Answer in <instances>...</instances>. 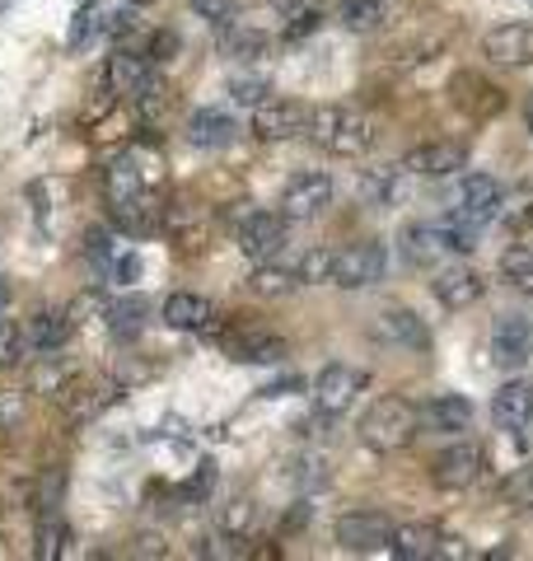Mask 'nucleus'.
I'll use <instances>...</instances> for the list:
<instances>
[{
	"label": "nucleus",
	"instance_id": "obj_1",
	"mask_svg": "<svg viewBox=\"0 0 533 561\" xmlns=\"http://www.w3.org/2000/svg\"><path fill=\"white\" fill-rule=\"evenodd\" d=\"M417 435H421V408L398 398V393L375 398L370 412L361 416V445L375 449V454H398V449L412 445Z\"/></svg>",
	"mask_w": 533,
	"mask_h": 561
},
{
	"label": "nucleus",
	"instance_id": "obj_2",
	"mask_svg": "<svg viewBox=\"0 0 533 561\" xmlns=\"http://www.w3.org/2000/svg\"><path fill=\"white\" fill-rule=\"evenodd\" d=\"M309 136L318 150L337 154V160H361V154L375 146V127L361 117L342 108V103H328V108H314L309 113Z\"/></svg>",
	"mask_w": 533,
	"mask_h": 561
},
{
	"label": "nucleus",
	"instance_id": "obj_3",
	"mask_svg": "<svg viewBox=\"0 0 533 561\" xmlns=\"http://www.w3.org/2000/svg\"><path fill=\"white\" fill-rule=\"evenodd\" d=\"M122 389L113 379H89V375H66L57 389H52V402H57V412L70 421V426H84V421H94L109 402L117 398Z\"/></svg>",
	"mask_w": 533,
	"mask_h": 561
},
{
	"label": "nucleus",
	"instance_id": "obj_4",
	"mask_svg": "<svg viewBox=\"0 0 533 561\" xmlns=\"http://www.w3.org/2000/svg\"><path fill=\"white\" fill-rule=\"evenodd\" d=\"M388 272V253L384 243H347V249H332V286L342 290H365L375 286V280H384Z\"/></svg>",
	"mask_w": 533,
	"mask_h": 561
},
{
	"label": "nucleus",
	"instance_id": "obj_5",
	"mask_svg": "<svg viewBox=\"0 0 533 561\" xmlns=\"http://www.w3.org/2000/svg\"><path fill=\"white\" fill-rule=\"evenodd\" d=\"M337 548L355 552V557H370V552H384L394 542V519L379 515V511H351L337 519Z\"/></svg>",
	"mask_w": 533,
	"mask_h": 561
},
{
	"label": "nucleus",
	"instance_id": "obj_6",
	"mask_svg": "<svg viewBox=\"0 0 533 561\" xmlns=\"http://www.w3.org/2000/svg\"><path fill=\"white\" fill-rule=\"evenodd\" d=\"M370 375L355 370V365H324V370L314 375V408L324 416H342L355 398L365 393Z\"/></svg>",
	"mask_w": 533,
	"mask_h": 561
},
{
	"label": "nucleus",
	"instance_id": "obj_7",
	"mask_svg": "<svg viewBox=\"0 0 533 561\" xmlns=\"http://www.w3.org/2000/svg\"><path fill=\"white\" fill-rule=\"evenodd\" d=\"M328 206H332V179L318 169L295 173L286 192H281V216L286 220H314V216H324Z\"/></svg>",
	"mask_w": 533,
	"mask_h": 561
},
{
	"label": "nucleus",
	"instance_id": "obj_8",
	"mask_svg": "<svg viewBox=\"0 0 533 561\" xmlns=\"http://www.w3.org/2000/svg\"><path fill=\"white\" fill-rule=\"evenodd\" d=\"M309 113L299 99H262L253 108V136L258 140H291L309 131Z\"/></svg>",
	"mask_w": 533,
	"mask_h": 561
},
{
	"label": "nucleus",
	"instance_id": "obj_9",
	"mask_svg": "<svg viewBox=\"0 0 533 561\" xmlns=\"http://www.w3.org/2000/svg\"><path fill=\"white\" fill-rule=\"evenodd\" d=\"M483 449L468 445V440H458L450 449H440L435 459H431V482L444 486V491H468L477 478H483Z\"/></svg>",
	"mask_w": 533,
	"mask_h": 561
},
{
	"label": "nucleus",
	"instance_id": "obj_10",
	"mask_svg": "<svg viewBox=\"0 0 533 561\" xmlns=\"http://www.w3.org/2000/svg\"><path fill=\"white\" fill-rule=\"evenodd\" d=\"M239 249L253 262L276 257L286 249V216H281V210H248L239 220Z\"/></svg>",
	"mask_w": 533,
	"mask_h": 561
},
{
	"label": "nucleus",
	"instance_id": "obj_11",
	"mask_svg": "<svg viewBox=\"0 0 533 561\" xmlns=\"http://www.w3.org/2000/svg\"><path fill=\"white\" fill-rule=\"evenodd\" d=\"M533 356V328L524 313H501L491 328V360L496 370H520V365Z\"/></svg>",
	"mask_w": 533,
	"mask_h": 561
},
{
	"label": "nucleus",
	"instance_id": "obj_12",
	"mask_svg": "<svg viewBox=\"0 0 533 561\" xmlns=\"http://www.w3.org/2000/svg\"><path fill=\"white\" fill-rule=\"evenodd\" d=\"M370 332H375V342L398 346V351H426V346H431V332H426V323L417 319L412 309H402V305L379 309L375 323H370Z\"/></svg>",
	"mask_w": 533,
	"mask_h": 561
},
{
	"label": "nucleus",
	"instance_id": "obj_13",
	"mask_svg": "<svg viewBox=\"0 0 533 561\" xmlns=\"http://www.w3.org/2000/svg\"><path fill=\"white\" fill-rule=\"evenodd\" d=\"M402 169L417 173V179H454L458 169H468V150L454 146V140H431V146L407 150Z\"/></svg>",
	"mask_w": 533,
	"mask_h": 561
},
{
	"label": "nucleus",
	"instance_id": "obj_14",
	"mask_svg": "<svg viewBox=\"0 0 533 561\" xmlns=\"http://www.w3.org/2000/svg\"><path fill=\"white\" fill-rule=\"evenodd\" d=\"M225 351L239 365H276V360H286V337H276L266 328H239L225 337Z\"/></svg>",
	"mask_w": 533,
	"mask_h": 561
},
{
	"label": "nucleus",
	"instance_id": "obj_15",
	"mask_svg": "<svg viewBox=\"0 0 533 561\" xmlns=\"http://www.w3.org/2000/svg\"><path fill=\"white\" fill-rule=\"evenodd\" d=\"M473 426V402L464 393H435L421 408V431L435 435H464Z\"/></svg>",
	"mask_w": 533,
	"mask_h": 561
},
{
	"label": "nucleus",
	"instance_id": "obj_16",
	"mask_svg": "<svg viewBox=\"0 0 533 561\" xmlns=\"http://www.w3.org/2000/svg\"><path fill=\"white\" fill-rule=\"evenodd\" d=\"M483 51L496 66H533V24H501L483 38Z\"/></svg>",
	"mask_w": 533,
	"mask_h": 561
},
{
	"label": "nucleus",
	"instance_id": "obj_17",
	"mask_svg": "<svg viewBox=\"0 0 533 561\" xmlns=\"http://www.w3.org/2000/svg\"><path fill=\"white\" fill-rule=\"evenodd\" d=\"M109 206H113V225L122 234H132V239H146V234L165 230V206H155L150 192L127 197V202H109Z\"/></svg>",
	"mask_w": 533,
	"mask_h": 561
},
{
	"label": "nucleus",
	"instance_id": "obj_18",
	"mask_svg": "<svg viewBox=\"0 0 533 561\" xmlns=\"http://www.w3.org/2000/svg\"><path fill=\"white\" fill-rule=\"evenodd\" d=\"M431 295L440 300V309H468L483 300V276L473 267H440L431 280Z\"/></svg>",
	"mask_w": 533,
	"mask_h": 561
},
{
	"label": "nucleus",
	"instance_id": "obj_19",
	"mask_svg": "<svg viewBox=\"0 0 533 561\" xmlns=\"http://www.w3.org/2000/svg\"><path fill=\"white\" fill-rule=\"evenodd\" d=\"M150 80H155V61H150V51H132V47H117V51H113V61H109V84H113L117 94L136 99Z\"/></svg>",
	"mask_w": 533,
	"mask_h": 561
},
{
	"label": "nucleus",
	"instance_id": "obj_20",
	"mask_svg": "<svg viewBox=\"0 0 533 561\" xmlns=\"http://www.w3.org/2000/svg\"><path fill=\"white\" fill-rule=\"evenodd\" d=\"M165 323L178 328V332H206L216 323V305L206 295H192V290H178L165 300Z\"/></svg>",
	"mask_w": 533,
	"mask_h": 561
},
{
	"label": "nucleus",
	"instance_id": "obj_21",
	"mask_svg": "<svg viewBox=\"0 0 533 561\" xmlns=\"http://www.w3.org/2000/svg\"><path fill=\"white\" fill-rule=\"evenodd\" d=\"M491 421L501 431H524L529 421H533V389L524 379H510L501 393L491 398Z\"/></svg>",
	"mask_w": 533,
	"mask_h": 561
},
{
	"label": "nucleus",
	"instance_id": "obj_22",
	"mask_svg": "<svg viewBox=\"0 0 533 561\" xmlns=\"http://www.w3.org/2000/svg\"><path fill=\"white\" fill-rule=\"evenodd\" d=\"M398 249H402V257L412 262V267H435V262L450 253V243H444L440 225H402Z\"/></svg>",
	"mask_w": 533,
	"mask_h": 561
},
{
	"label": "nucleus",
	"instance_id": "obj_23",
	"mask_svg": "<svg viewBox=\"0 0 533 561\" xmlns=\"http://www.w3.org/2000/svg\"><path fill=\"white\" fill-rule=\"evenodd\" d=\"M235 136H239V122L229 113H220V108H197L188 117V140L192 146H202V150H220Z\"/></svg>",
	"mask_w": 533,
	"mask_h": 561
},
{
	"label": "nucleus",
	"instance_id": "obj_24",
	"mask_svg": "<svg viewBox=\"0 0 533 561\" xmlns=\"http://www.w3.org/2000/svg\"><path fill=\"white\" fill-rule=\"evenodd\" d=\"M165 234L178 239V249H202L206 243V216H202V206L197 202H173L165 206Z\"/></svg>",
	"mask_w": 533,
	"mask_h": 561
},
{
	"label": "nucleus",
	"instance_id": "obj_25",
	"mask_svg": "<svg viewBox=\"0 0 533 561\" xmlns=\"http://www.w3.org/2000/svg\"><path fill=\"white\" fill-rule=\"evenodd\" d=\"M388 552H394L398 561H431L440 552V529L435 524H394Z\"/></svg>",
	"mask_w": 533,
	"mask_h": 561
},
{
	"label": "nucleus",
	"instance_id": "obj_26",
	"mask_svg": "<svg viewBox=\"0 0 533 561\" xmlns=\"http://www.w3.org/2000/svg\"><path fill=\"white\" fill-rule=\"evenodd\" d=\"M70 332H76V323H70L66 309H43V313H33V323H29V346L38 351V356H52V351H61L70 342Z\"/></svg>",
	"mask_w": 533,
	"mask_h": 561
},
{
	"label": "nucleus",
	"instance_id": "obj_27",
	"mask_svg": "<svg viewBox=\"0 0 533 561\" xmlns=\"http://www.w3.org/2000/svg\"><path fill=\"white\" fill-rule=\"evenodd\" d=\"M454 103H458V108H464L468 117H491V113L506 108V94L496 90V84L477 80V76H458V80H454Z\"/></svg>",
	"mask_w": 533,
	"mask_h": 561
},
{
	"label": "nucleus",
	"instance_id": "obj_28",
	"mask_svg": "<svg viewBox=\"0 0 533 561\" xmlns=\"http://www.w3.org/2000/svg\"><path fill=\"white\" fill-rule=\"evenodd\" d=\"M458 206L473 210V216L487 225L496 210H501V183H496L491 173H468L464 187H458Z\"/></svg>",
	"mask_w": 533,
	"mask_h": 561
},
{
	"label": "nucleus",
	"instance_id": "obj_29",
	"mask_svg": "<svg viewBox=\"0 0 533 561\" xmlns=\"http://www.w3.org/2000/svg\"><path fill=\"white\" fill-rule=\"evenodd\" d=\"M361 197L375 202V206H398L407 202V169H370L361 179Z\"/></svg>",
	"mask_w": 533,
	"mask_h": 561
},
{
	"label": "nucleus",
	"instance_id": "obj_30",
	"mask_svg": "<svg viewBox=\"0 0 533 561\" xmlns=\"http://www.w3.org/2000/svg\"><path fill=\"white\" fill-rule=\"evenodd\" d=\"M295 286H299V272L281 267V262H258L253 276H248V290H253L258 300H286Z\"/></svg>",
	"mask_w": 533,
	"mask_h": 561
},
{
	"label": "nucleus",
	"instance_id": "obj_31",
	"mask_svg": "<svg viewBox=\"0 0 533 561\" xmlns=\"http://www.w3.org/2000/svg\"><path fill=\"white\" fill-rule=\"evenodd\" d=\"M440 234H444V243H450L454 253H473L477 239H483V220H477L473 210L454 206V210H444L440 216Z\"/></svg>",
	"mask_w": 533,
	"mask_h": 561
},
{
	"label": "nucleus",
	"instance_id": "obj_32",
	"mask_svg": "<svg viewBox=\"0 0 533 561\" xmlns=\"http://www.w3.org/2000/svg\"><path fill=\"white\" fill-rule=\"evenodd\" d=\"M496 267H501V280L514 295H533V249L529 243H510Z\"/></svg>",
	"mask_w": 533,
	"mask_h": 561
},
{
	"label": "nucleus",
	"instance_id": "obj_33",
	"mask_svg": "<svg viewBox=\"0 0 533 561\" xmlns=\"http://www.w3.org/2000/svg\"><path fill=\"white\" fill-rule=\"evenodd\" d=\"M146 313H150V305L140 300V295L113 300V305H109V328H113V337H117V342L140 337V328H146Z\"/></svg>",
	"mask_w": 533,
	"mask_h": 561
},
{
	"label": "nucleus",
	"instance_id": "obj_34",
	"mask_svg": "<svg viewBox=\"0 0 533 561\" xmlns=\"http://www.w3.org/2000/svg\"><path fill=\"white\" fill-rule=\"evenodd\" d=\"M103 192H109V202H127V197H140L146 187V173L136 169V160L127 154V160H117L109 173H103Z\"/></svg>",
	"mask_w": 533,
	"mask_h": 561
},
{
	"label": "nucleus",
	"instance_id": "obj_35",
	"mask_svg": "<svg viewBox=\"0 0 533 561\" xmlns=\"http://www.w3.org/2000/svg\"><path fill=\"white\" fill-rule=\"evenodd\" d=\"M220 47L229 51V57H239V61H258L262 51L272 47V38H266V33H258V28H235V24H225Z\"/></svg>",
	"mask_w": 533,
	"mask_h": 561
},
{
	"label": "nucleus",
	"instance_id": "obj_36",
	"mask_svg": "<svg viewBox=\"0 0 533 561\" xmlns=\"http://www.w3.org/2000/svg\"><path fill=\"white\" fill-rule=\"evenodd\" d=\"M66 524H61V515L57 511H47L43 519H38V542H33V557L38 561H57L61 552H66Z\"/></svg>",
	"mask_w": 533,
	"mask_h": 561
},
{
	"label": "nucleus",
	"instance_id": "obj_37",
	"mask_svg": "<svg viewBox=\"0 0 533 561\" xmlns=\"http://www.w3.org/2000/svg\"><path fill=\"white\" fill-rule=\"evenodd\" d=\"M342 24L351 33H375L384 24V0H342Z\"/></svg>",
	"mask_w": 533,
	"mask_h": 561
},
{
	"label": "nucleus",
	"instance_id": "obj_38",
	"mask_svg": "<svg viewBox=\"0 0 533 561\" xmlns=\"http://www.w3.org/2000/svg\"><path fill=\"white\" fill-rule=\"evenodd\" d=\"M286 478H291L299 491H318V486L332 478V468H328V459H318V454H299V459L286 468Z\"/></svg>",
	"mask_w": 533,
	"mask_h": 561
},
{
	"label": "nucleus",
	"instance_id": "obj_39",
	"mask_svg": "<svg viewBox=\"0 0 533 561\" xmlns=\"http://www.w3.org/2000/svg\"><path fill=\"white\" fill-rule=\"evenodd\" d=\"M29 332L24 328H14L10 319H0V370H14V365H24L29 360Z\"/></svg>",
	"mask_w": 533,
	"mask_h": 561
},
{
	"label": "nucleus",
	"instance_id": "obj_40",
	"mask_svg": "<svg viewBox=\"0 0 533 561\" xmlns=\"http://www.w3.org/2000/svg\"><path fill=\"white\" fill-rule=\"evenodd\" d=\"M253 519H258V505L248 496H235L229 505H220V534L225 538H243L248 529H253Z\"/></svg>",
	"mask_w": 533,
	"mask_h": 561
},
{
	"label": "nucleus",
	"instance_id": "obj_41",
	"mask_svg": "<svg viewBox=\"0 0 533 561\" xmlns=\"http://www.w3.org/2000/svg\"><path fill=\"white\" fill-rule=\"evenodd\" d=\"M295 272H299V286H324V280H332V249H309Z\"/></svg>",
	"mask_w": 533,
	"mask_h": 561
},
{
	"label": "nucleus",
	"instance_id": "obj_42",
	"mask_svg": "<svg viewBox=\"0 0 533 561\" xmlns=\"http://www.w3.org/2000/svg\"><path fill=\"white\" fill-rule=\"evenodd\" d=\"M266 94H272V84H266L262 76H235V80H229V99L243 103V108H258Z\"/></svg>",
	"mask_w": 533,
	"mask_h": 561
},
{
	"label": "nucleus",
	"instance_id": "obj_43",
	"mask_svg": "<svg viewBox=\"0 0 533 561\" xmlns=\"http://www.w3.org/2000/svg\"><path fill=\"white\" fill-rule=\"evenodd\" d=\"M94 38H103V10L84 5L76 14V28H70V47H84V43H94Z\"/></svg>",
	"mask_w": 533,
	"mask_h": 561
},
{
	"label": "nucleus",
	"instance_id": "obj_44",
	"mask_svg": "<svg viewBox=\"0 0 533 561\" xmlns=\"http://www.w3.org/2000/svg\"><path fill=\"white\" fill-rule=\"evenodd\" d=\"M192 10H197L206 24L225 28V24H235V14H239V0H192Z\"/></svg>",
	"mask_w": 533,
	"mask_h": 561
},
{
	"label": "nucleus",
	"instance_id": "obj_45",
	"mask_svg": "<svg viewBox=\"0 0 533 561\" xmlns=\"http://www.w3.org/2000/svg\"><path fill=\"white\" fill-rule=\"evenodd\" d=\"M132 28H136V5L103 10V38H127Z\"/></svg>",
	"mask_w": 533,
	"mask_h": 561
},
{
	"label": "nucleus",
	"instance_id": "obj_46",
	"mask_svg": "<svg viewBox=\"0 0 533 561\" xmlns=\"http://www.w3.org/2000/svg\"><path fill=\"white\" fill-rule=\"evenodd\" d=\"M24 421V393L20 389H0V431H14Z\"/></svg>",
	"mask_w": 533,
	"mask_h": 561
},
{
	"label": "nucleus",
	"instance_id": "obj_47",
	"mask_svg": "<svg viewBox=\"0 0 533 561\" xmlns=\"http://www.w3.org/2000/svg\"><path fill=\"white\" fill-rule=\"evenodd\" d=\"M510 505H514L520 515H533V468H524L520 478L510 482Z\"/></svg>",
	"mask_w": 533,
	"mask_h": 561
},
{
	"label": "nucleus",
	"instance_id": "obj_48",
	"mask_svg": "<svg viewBox=\"0 0 533 561\" xmlns=\"http://www.w3.org/2000/svg\"><path fill=\"white\" fill-rule=\"evenodd\" d=\"M84 257H94V262L109 267V262H113V234L109 230H89L84 234Z\"/></svg>",
	"mask_w": 533,
	"mask_h": 561
},
{
	"label": "nucleus",
	"instance_id": "obj_49",
	"mask_svg": "<svg viewBox=\"0 0 533 561\" xmlns=\"http://www.w3.org/2000/svg\"><path fill=\"white\" fill-rule=\"evenodd\" d=\"M318 24H324V14H318V10H295V14H291V24H286V38H291V43L309 38Z\"/></svg>",
	"mask_w": 533,
	"mask_h": 561
},
{
	"label": "nucleus",
	"instance_id": "obj_50",
	"mask_svg": "<svg viewBox=\"0 0 533 561\" xmlns=\"http://www.w3.org/2000/svg\"><path fill=\"white\" fill-rule=\"evenodd\" d=\"M109 272H113V280H122V286H132V280L140 276V257L136 253H113Z\"/></svg>",
	"mask_w": 533,
	"mask_h": 561
},
{
	"label": "nucleus",
	"instance_id": "obj_51",
	"mask_svg": "<svg viewBox=\"0 0 533 561\" xmlns=\"http://www.w3.org/2000/svg\"><path fill=\"white\" fill-rule=\"evenodd\" d=\"M178 51V33H155V43H150V61H169Z\"/></svg>",
	"mask_w": 533,
	"mask_h": 561
},
{
	"label": "nucleus",
	"instance_id": "obj_52",
	"mask_svg": "<svg viewBox=\"0 0 533 561\" xmlns=\"http://www.w3.org/2000/svg\"><path fill=\"white\" fill-rule=\"evenodd\" d=\"M435 557H450V561H468V557H473V548H468L464 538H444V534H440V552H435Z\"/></svg>",
	"mask_w": 533,
	"mask_h": 561
},
{
	"label": "nucleus",
	"instance_id": "obj_53",
	"mask_svg": "<svg viewBox=\"0 0 533 561\" xmlns=\"http://www.w3.org/2000/svg\"><path fill=\"white\" fill-rule=\"evenodd\" d=\"M132 552H136V557H169V542H159L155 534H140Z\"/></svg>",
	"mask_w": 533,
	"mask_h": 561
},
{
	"label": "nucleus",
	"instance_id": "obj_54",
	"mask_svg": "<svg viewBox=\"0 0 533 561\" xmlns=\"http://www.w3.org/2000/svg\"><path fill=\"white\" fill-rule=\"evenodd\" d=\"M211 482H216V468H211V463H202V472H197V478L188 482V496H206V491H211Z\"/></svg>",
	"mask_w": 533,
	"mask_h": 561
},
{
	"label": "nucleus",
	"instance_id": "obj_55",
	"mask_svg": "<svg viewBox=\"0 0 533 561\" xmlns=\"http://www.w3.org/2000/svg\"><path fill=\"white\" fill-rule=\"evenodd\" d=\"M295 389H305V383H299V379H281V383H266L262 398H281V393H295Z\"/></svg>",
	"mask_w": 533,
	"mask_h": 561
},
{
	"label": "nucleus",
	"instance_id": "obj_56",
	"mask_svg": "<svg viewBox=\"0 0 533 561\" xmlns=\"http://www.w3.org/2000/svg\"><path fill=\"white\" fill-rule=\"evenodd\" d=\"M10 305H14V290H10V280L0 276V319H5V313H10Z\"/></svg>",
	"mask_w": 533,
	"mask_h": 561
},
{
	"label": "nucleus",
	"instance_id": "obj_57",
	"mask_svg": "<svg viewBox=\"0 0 533 561\" xmlns=\"http://www.w3.org/2000/svg\"><path fill=\"white\" fill-rule=\"evenodd\" d=\"M524 127H529V136H533V94H529V103H524Z\"/></svg>",
	"mask_w": 533,
	"mask_h": 561
},
{
	"label": "nucleus",
	"instance_id": "obj_58",
	"mask_svg": "<svg viewBox=\"0 0 533 561\" xmlns=\"http://www.w3.org/2000/svg\"><path fill=\"white\" fill-rule=\"evenodd\" d=\"M272 5H276V10H281V14H291V10H295V5H299V0H272Z\"/></svg>",
	"mask_w": 533,
	"mask_h": 561
},
{
	"label": "nucleus",
	"instance_id": "obj_59",
	"mask_svg": "<svg viewBox=\"0 0 533 561\" xmlns=\"http://www.w3.org/2000/svg\"><path fill=\"white\" fill-rule=\"evenodd\" d=\"M122 5H150V0H122Z\"/></svg>",
	"mask_w": 533,
	"mask_h": 561
}]
</instances>
